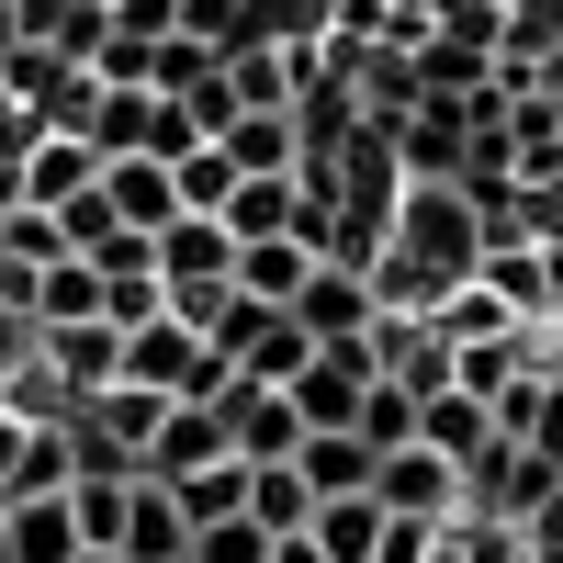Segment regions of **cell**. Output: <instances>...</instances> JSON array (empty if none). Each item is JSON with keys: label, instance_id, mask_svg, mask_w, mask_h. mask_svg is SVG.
<instances>
[{"label": "cell", "instance_id": "21", "mask_svg": "<svg viewBox=\"0 0 563 563\" xmlns=\"http://www.w3.org/2000/svg\"><path fill=\"white\" fill-rule=\"evenodd\" d=\"M79 417H90V429H102L113 451H135V462H147V440H158V417H169V395H147V384H113V395H90Z\"/></svg>", "mask_w": 563, "mask_h": 563}, {"label": "cell", "instance_id": "23", "mask_svg": "<svg viewBox=\"0 0 563 563\" xmlns=\"http://www.w3.org/2000/svg\"><path fill=\"white\" fill-rule=\"evenodd\" d=\"M249 519H260L271 541H294V530L316 519V496H305V474H294V462H249Z\"/></svg>", "mask_w": 563, "mask_h": 563}, {"label": "cell", "instance_id": "25", "mask_svg": "<svg viewBox=\"0 0 563 563\" xmlns=\"http://www.w3.org/2000/svg\"><path fill=\"white\" fill-rule=\"evenodd\" d=\"M169 507H180L192 530H214V519H249V462H214V474L169 485Z\"/></svg>", "mask_w": 563, "mask_h": 563}, {"label": "cell", "instance_id": "2", "mask_svg": "<svg viewBox=\"0 0 563 563\" xmlns=\"http://www.w3.org/2000/svg\"><path fill=\"white\" fill-rule=\"evenodd\" d=\"M372 384H384V372H372V350H361V339H327L282 395H294L305 429H361V395H372Z\"/></svg>", "mask_w": 563, "mask_h": 563}, {"label": "cell", "instance_id": "20", "mask_svg": "<svg viewBox=\"0 0 563 563\" xmlns=\"http://www.w3.org/2000/svg\"><path fill=\"white\" fill-rule=\"evenodd\" d=\"M305 271H316L305 238H260V249H238V294H249V305H294Z\"/></svg>", "mask_w": 563, "mask_h": 563}, {"label": "cell", "instance_id": "22", "mask_svg": "<svg viewBox=\"0 0 563 563\" xmlns=\"http://www.w3.org/2000/svg\"><path fill=\"white\" fill-rule=\"evenodd\" d=\"M214 68H225L214 45H192V34H158V45H147V68H135V90H158V102H192V90H203Z\"/></svg>", "mask_w": 563, "mask_h": 563}, {"label": "cell", "instance_id": "13", "mask_svg": "<svg viewBox=\"0 0 563 563\" xmlns=\"http://www.w3.org/2000/svg\"><path fill=\"white\" fill-rule=\"evenodd\" d=\"M214 147H225V169H238V180H294V169H305L294 113H238V124L214 135Z\"/></svg>", "mask_w": 563, "mask_h": 563}, {"label": "cell", "instance_id": "26", "mask_svg": "<svg viewBox=\"0 0 563 563\" xmlns=\"http://www.w3.org/2000/svg\"><path fill=\"white\" fill-rule=\"evenodd\" d=\"M169 180H180V214H225V203H238V169H225V147H192Z\"/></svg>", "mask_w": 563, "mask_h": 563}, {"label": "cell", "instance_id": "19", "mask_svg": "<svg viewBox=\"0 0 563 563\" xmlns=\"http://www.w3.org/2000/svg\"><path fill=\"white\" fill-rule=\"evenodd\" d=\"M305 541H316V563H372V552H384V507H372V496H327L305 519Z\"/></svg>", "mask_w": 563, "mask_h": 563}, {"label": "cell", "instance_id": "27", "mask_svg": "<svg viewBox=\"0 0 563 563\" xmlns=\"http://www.w3.org/2000/svg\"><path fill=\"white\" fill-rule=\"evenodd\" d=\"M429 34H451V45H474V57H496L507 0H429Z\"/></svg>", "mask_w": 563, "mask_h": 563}, {"label": "cell", "instance_id": "15", "mask_svg": "<svg viewBox=\"0 0 563 563\" xmlns=\"http://www.w3.org/2000/svg\"><path fill=\"white\" fill-rule=\"evenodd\" d=\"M294 474H305L316 507H327V496H372V440H361V429H305Z\"/></svg>", "mask_w": 563, "mask_h": 563}, {"label": "cell", "instance_id": "32", "mask_svg": "<svg viewBox=\"0 0 563 563\" xmlns=\"http://www.w3.org/2000/svg\"><path fill=\"white\" fill-rule=\"evenodd\" d=\"M0 563H12V541H0Z\"/></svg>", "mask_w": 563, "mask_h": 563}, {"label": "cell", "instance_id": "5", "mask_svg": "<svg viewBox=\"0 0 563 563\" xmlns=\"http://www.w3.org/2000/svg\"><path fill=\"white\" fill-rule=\"evenodd\" d=\"M214 462H238V451H225V417L214 406H169L147 462H135V485H192V474H214Z\"/></svg>", "mask_w": 563, "mask_h": 563}, {"label": "cell", "instance_id": "6", "mask_svg": "<svg viewBox=\"0 0 563 563\" xmlns=\"http://www.w3.org/2000/svg\"><path fill=\"white\" fill-rule=\"evenodd\" d=\"M158 294H203V282H238V238H225L214 214H180V225H158Z\"/></svg>", "mask_w": 563, "mask_h": 563}, {"label": "cell", "instance_id": "24", "mask_svg": "<svg viewBox=\"0 0 563 563\" xmlns=\"http://www.w3.org/2000/svg\"><path fill=\"white\" fill-rule=\"evenodd\" d=\"M305 361H316V339H305V327H294V316H271V327H260V339L238 350V384H260V395H282V384H294V372H305Z\"/></svg>", "mask_w": 563, "mask_h": 563}, {"label": "cell", "instance_id": "17", "mask_svg": "<svg viewBox=\"0 0 563 563\" xmlns=\"http://www.w3.org/2000/svg\"><path fill=\"white\" fill-rule=\"evenodd\" d=\"M214 225H225L238 249H260V238H294V225H305V180H238V203H225Z\"/></svg>", "mask_w": 563, "mask_h": 563}, {"label": "cell", "instance_id": "7", "mask_svg": "<svg viewBox=\"0 0 563 563\" xmlns=\"http://www.w3.org/2000/svg\"><path fill=\"white\" fill-rule=\"evenodd\" d=\"M282 316H294L305 339L327 350V339H361V327L384 316V305H372V282H361V271H339V260H316V271H305V294L282 305Z\"/></svg>", "mask_w": 563, "mask_h": 563}, {"label": "cell", "instance_id": "10", "mask_svg": "<svg viewBox=\"0 0 563 563\" xmlns=\"http://www.w3.org/2000/svg\"><path fill=\"white\" fill-rule=\"evenodd\" d=\"M102 203L124 238H158V225H180V180L158 158H102Z\"/></svg>", "mask_w": 563, "mask_h": 563}, {"label": "cell", "instance_id": "30", "mask_svg": "<svg viewBox=\"0 0 563 563\" xmlns=\"http://www.w3.org/2000/svg\"><path fill=\"white\" fill-rule=\"evenodd\" d=\"M23 361H34V316H23V305H0V384H12Z\"/></svg>", "mask_w": 563, "mask_h": 563}, {"label": "cell", "instance_id": "16", "mask_svg": "<svg viewBox=\"0 0 563 563\" xmlns=\"http://www.w3.org/2000/svg\"><path fill=\"white\" fill-rule=\"evenodd\" d=\"M90 180H102V158H90L79 135H45V147L23 158V214H68Z\"/></svg>", "mask_w": 563, "mask_h": 563}, {"label": "cell", "instance_id": "1", "mask_svg": "<svg viewBox=\"0 0 563 563\" xmlns=\"http://www.w3.org/2000/svg\"><path fill=\"white\" fill-rule=\"evenodd\" d=\"M395 260H417L429 282H474L485 271V214H474V192H462V180H429V192H406L395 203Z\"/></svg>", "mask_w": 563, "mask_h": 563}, {"label": "cell", "instance_id": "31", "mask_svg": "<svg viewBox=\"0 0 563 563\" xmlns=\"http://www.w3.org/2000/svg\"><path fill=\"white\" fill-rule=\"evenodd\" d=\"M79 563H124V552H79Z\"/></svg>", "mask_w": 563, "mask_h": 563}, {"label": "cell", "instance_id": "18", "mask_svg": "<svg viewBox=\"0 0 563 563\" xmlns=\"http://www.w3.org/2000/svg\"><path fill=\"white\" fill-rule=\"evenodd\" d=\"M485 440H496V417H485L474 395H462V384H451V395H429V406H417V451H440L451 474H462V462H474Z\"/></svg>", "mask_w": 563, "mask_h": 563}, {"label": "cell", "instance_id": "11", "mask_svg": "<svg viewBox=\"0 0 563 563\" xmlns=\"http://www.w3.org/2000/svg\"><path fill=\"white\" fill-rule=\"evenodd\" d=\"M0 541H12V563H79V507L68 496H12L0 507Z\"/></svg>", "mask_w": 563, "mask_h": 563}, {"label": "cell", "instance_id": "9", "mask_svg": "<svg viewBox=\"0 0 563 563\" xmlns=\"http://www.w3.org/2000/svg\"><path fill=\"white\" fill-rule=\"evenodd\" d=\"M214 417H225V451H238V462H294V451H305V417H294V395H260V384H238Z\"/></svg>", "mask_w": 563, "mask_h": 563}, {"label": "cell", "instance_id": "12", "mask_svg": "<svg viewBox=\"0 0 563 563\" xmlns=\"http://www.w3.org/2000/svg\"><path fill=\"white\" fill-rule=\"evenodd\" d=\"M305 68H316V45H305V57H294V45H249V57H225V102H238V113H294Z\"/></svg>", "mask_w": 563, "mask_h": 563}, {"label": "cell", "instance_id": "4", "mask_svg": "<svg viewBox=\"0 0 563 563\" xmlns=\"http://www.w3.org/2000/svg\"><path fill=\"white\" fill-rule=\"evenodd\" d=\"M395 169H406V192L474 169V124H462V102H417V113L395 124Z\"/></svg>", "mask_w": 563, "mask_h": 563}, {"label": "cell", "instance_id": "8", "mask_svg": "<svg viewBox=\"0 0 563 563\" xmlns=\"http://www.w3.org/2000/svg\"><path fill=\"white\" fill-rule=\"evenodd\" d=\"M34 361L57 372V384H68L79 406L124 384V339H113V327H34Z\"/></svg>", "mask_w": 563, "mask_h": 563}, {"label": "cell", "instance_id": "28", "mask_svg": "<svg viewBox=\"0 0 563 563\" xmlns=\"http://www.w3.org/2000/svg\"><path fill=\"white\" fill-rule=\"evenodd\" d=\"M361 440H372V462H384V451H406V440H417V395L372 384V395H361Z\"/></svg>", "mask_w": 563, "mask_h": 563}, {"label": "cell", "instance_id": "3", "mask_svg": "<svg viewBox=\"0 0 563 563\" xmlns=\"http://www.w3.org/2000/svg\"><path fill=\"white\" fill-rule=\"evenodd\" d=\"M372 507H384V519H429V530H440V519H462V474H451L440 451L406 440V451L372 462Z\"/></svg>", "mask_w": 563, "mask_h": 563}, {"label": "cell", "instance_id": "29", "mask_svg": "<svg viewBox=\"0 0 563 563\" xmlns=\"http://www.w3.org/2000/svg\"><path fill=\"white\" fill-rule=\"evenodd\" d=\"M192 563H271V530L260 519H214V530H192Z\"/></svg>", "mask_w": 563, "mask_h": 563}, {"label": "cell", "instance_id": "14", "mask_svg": "<svg viewBox=\"0 0 563 563\" xmlns=\"http://www.w3.org/2000/svg\"><path fill=\"white\" fill-rule=\"evenodd\" d=\"M113 552H124V563H192V519L169 507V485H135V496H124Z\"/></svg>", "mask_w": 563, "mask_h": 563}]
</instances>
